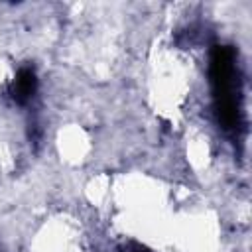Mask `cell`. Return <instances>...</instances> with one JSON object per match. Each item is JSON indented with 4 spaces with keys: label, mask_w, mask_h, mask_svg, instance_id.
Returning a JSON list of instances; mask_svg holds the SVG:
<instances>
[{
    "label": "cell",
    "mask_w": 252,
    "mask_h": 252,
    "mask_svg": "<svg viewBox=\"0 0 252 252\" xmlns=\"http://www.w3.org/2000/svg\"><path fill=\"white\" fill-rule=\"evenodd\" d=\"M37 91V77H35V71L32 67H22L14 81H12V87H10V94L14 98V102L18 104H28L32 100V96L35 94Z\"/></svg>",
    "instance_id": "2"
},
{
    "label": "cell",
    "mask_w": 252,
    "mask_h": 252,
    "mask_svg": "<svg viewBox=\"0 0 252 252\" xmlns=\"http://www.w3.org/2000/svg\"><path fill=\"white\" fill-rule=\"evenodd\" d=\"M234 61L236 57L232 47L217 45L211 53L209 67L217 120L228 132H236L242 126V91Z\"/></svg>",
    "instance_id": "1"
},
{
    "label": "cell",
    "mask_w": 252,
    "mask_h": 252,
    "mask_svg": "<svg viewBox=\"0 0 252 252\" xmlns=\"http://www.w3.org/2000/svg\"><path fill=\"white\" fill-rule=\"evenodd\" d=\"M122 252H150L146 246H142V244H138V242H128L124 248H122Z\"/></svg>",
    "instance_id": "3"
}]
</instances>
